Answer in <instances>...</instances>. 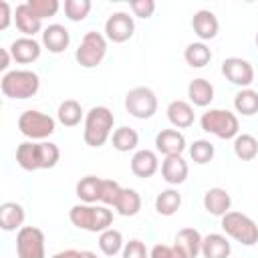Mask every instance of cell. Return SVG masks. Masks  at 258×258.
Wrapping results in <instances>:
<instances>
[{"label": "cell", "mask_w": 258, "mask_h": 258, "mask_svg": "<svg viewBox=\"0 0 258 258\" xmlns=\"http://www.w3.org/2000/svg\"><path fill=\"white\" fill-rule=\"evenodd\" d=\"M60 159V149L56 143L40 141V169H50Z\"/></svg>", "instance_id": "8d00e7d4"}, {"label": "cell", "mask_w": 258, "mask_h": 258, "mask_svg": "<svg viewBox=\"0 0 258 258\" xmlns=\"http://www.w3.org/2000/svg\"><path fill=\"white\" fill-rule=\"evenodd\" d=\"M26 4L32 8V12L40 20H44L48 16H54L58 12V8H60L58 0H26Z\"/></svg>", "instance_id": "74e56055"}, {"label": "cell", "mask_w": 258, "mask_h": 258, "mask_svg": "<svg viewBox=\"0 0 258 258\" xmlns=\"http://www.w3.org/2000/svg\"><path fill=\"white\" fill-rule=\"evenodd\" d=\"M105 54H107V36L97 30H89V32H85V36L75 52V58L81 67L93 69V67L101 64Z\"/></svg>", "instance_id": "8992f818"}, {"label": "cell", "mask_w": 258, "mask_h": 258, "mask_svg": "<svg viewBox=\"0 0 258 258\" xmlns=\"http://www.w3.org/2000/svg\"><path fill=\"white\" fill-rule=\"evenodd\" d=\"M121 258H149V252H147V248H145V244L141 240L133 238L123 246Z\"/></svg>", "instance_id": "60d3db41"}, {"label": "cell", "mask_w": 258, "mask_h": 258, "mask_svg": "<svg viewBox=\"0 0 258 258\" xmlns=\"http://www.w3.org/2000/svg\"><path fill=\"white\" fill-rule=\"evenodd\" d=\"M155 149L163 153L165 157L169 155H181L185 149V137L177 129H161L155 135Z\"/></svg>", "instance_id": "7c38bea8"}, {"label": "cell", "mask_w": 258, "mask_h": 258, "mask_svg": "<svg viewBox=\"0 0 258 258\" xmlns=\"http://www.w3.org/2000/svg\"><path fill=\"white\" fill-rule=\"evenodd\" d=\"M50 258H79V250H73V248H67V250H60L56 252L54 256Z\"/></svg>", "instance_id": "ee69618b"}, {"label": "cell", "mask_w": 258, "mask_h": 258, "mask_svg": "<svg viewBox=\"0 0 258 258\" xmlns=\"http://www.w3.org/2000/svg\"><path fill=\"white\" fill-rule=\"evenodd\" d=\"M123 234L115 228H109L105 232L99 234V248L105 256H115L119 252H123Z\"/></svg>", "instance_id": "d6a6232c"}, {"label": "cell", "mask_w": 258, "mask_h": 258, "mask_svg": "<svg viewBox=\"0 0 258 258\" xmlns=\"http://www.w3.org/2000/svg\"><path fill=\"white\" fill-rule=\"evenodd\" d=\"M91 12V0H64V14L71 22H81Z\"/></svg>", "instance_id": "d590c367"}, {"label": "cell", "mask_w": 258, "mask_h": 258, "mask_svg": "<svg viewBox=\"0 0 258 258\" xmlns=\"http://www.w3.org/2000/svg\"><path fill=\"white\" fill-rule=\"evenodd\" d=\"M222 75L242 89H248L254 83V67L240 56H228L222 62Z\"/></svg>", "instance_id": "30bf717a"}, {"label": "cell", "mask_w": 258, "mask_h": 258, "mask_svg": "<svg viewBox=\"0 0 258 258\" xmlns=\"http://www.w3.org/2000/svg\"><path fill=\"white\" fill-rule=\"evenodd\" d=\"M42 44L52 54H60L71 44V32L62 24H48L42 30Z\"/></svg>", "instance_id": "9a60e30c"}, {"label": "cell", "mask_w": 258, "mask_h": 258, "mask_svg": "<svg viewBox=\"0 0 258 258\" xmlns=\"http://www.w3.org/2000/svg\"><path fill=\"white\" fill-rule=\"evenodd\" d=\"M83 107H81V103L79 101H75V99H67V101H62L60 105H58V111H56V117H58V121L64 125V127H75V125H79L81 123V119H83Z\"/></svg>", "instance_id": "f1b7e54d"}, {"label": "cell", "mask_w": 258, "mask_h": 258, "mask_svg": "<svg viewBox=\"0 0 258 258\" xmlns=\"http://www.w3.org/2000/svg\"><path fill=\"white\" fill-rule=\"evenodd\" d=\"M214 153H216V149H214V145L208 139H198V141H194L189 145V157L196 163H200V165L212 161L214 159Z\"/></svg>", "instance_id": "e575fe53"}, {"label": "cell", "mask_w": 258, "mask_h": 258, "mask_svg": "<svg viewBox=\"0 0 258 258\" xmlns=\"http://www.w3.org/2000/svg\"><path fill=\"white\" fill-rule=\"evenodd\" d=\"M230 206H232V198L224 187H210L204 194V208L208 214L216 218L226 216L230 212Z\"/></svg>", "instance_id": "2e32d148"}, {"label": "cell", "mask_w": 258, "mask_h": 258, "mask_svg": "<svg viewBox=\"0 0 258 258\" xmlns=\"http://www.w3.org/2000/svg\"><path fill=\"white\" fill-rule=\"evenodd\" d=\"M135 32V20L127 12H113L105 20V36L113 42H125Z\"/></svg>", "instance_id": "8fae6325"}, {"label": "cell", "mask_w": 258, "mask_h": 258, "mask_svg": "<svg viewBox=\"0 0 258 258\" xmlns=\"http://www.w3.org/2000/svg\"><path fill=\"white\" fill-rule=\"evenodd\" d=\"M125 109L135 119H151L157 113V97L149 87H135L125 95Z\"/></svg>", "instance_id": "ba28073f"}, {"label": "cell", "mask_w": 258, "mask_h": 258, "mask_svg": "<svg viewBox=\"0 0 258 258\" xmlns=\"http://www.w3.org/2000/svg\"><path fill=\"white\" fill-rule=\"evenodd\" d=\"M0 54H2L0 69H2V71H6V69H8V64H10V56H12V54H10V50H8V48H2V50H0Z\"/></svg>", "instance_id": "f6af8a7d"}, {"label": "cell", "mask_w": 258, "mask_h": 258, "mask_svg": "<svg viewBox=\"0 0 258 258\" xmlns=\"http://www.w3.org/2000/svg\"><path fill=\"white\" fill-rule=\"evenodd\" d=\"M0 89L8 99H30L38 93L40 79L34 71L16 69V71L4 73V77L0 79Z\"/></svg>", "instance_id": "3957f363"}, {"label": "cell", "mask_w": 258, "mask_h": 258, "mask_svg": "<svg viewBox=\"0 0 258 258\" xmlns=\"http://www.w3.org/2000/svg\"><path fill=\"white\" fill-rule=\"evenodd\" d=\"M256 46H258V32H256Z\"/></svg>", "instance_id": "7dc6e473"}, {"label": "cell", "mask_w": 258, "mask_h": 258, "mask_svg": "<svg viewBox=\"0 0 258 258\" xmlns=\"http://www.w3.org/2000/svg\"><path fill=\"white\" fill-rule=\"evenodd\" d=\"M200 125L206 133H212L220 139H236L238 131H240V123L238 117L228 111V109H210L202 115Z\"/></svg>", "instance_id": "277c9868"}, {"label": "cell", "mask_w": 258, "mask_h": 258, "mask_svg": "<svg viewBox=\"0 0 258 258\" xmlns=\"http://www.w3.org/2000/svg\"><path fill=\"white\" fill-rule=\"evenodd\" d=\"M159 169V159L151 149H139L131 157V171L137 177H151Z\"/></svg>", "instance_id": "d6986e66"}, {"label": "cell", "mask_w": 258, "mask_h": 258, "mask_svg": "<svg viewBox=\"0 0 258 258\" xmlns=\"http://www.w3.org/2000/svg\"><path fill=\"white\" fill-rule=\"evenodd\" d=\"M234 153L242 161H252L258 155V141H256V137L250 135V133L236 135V139H234Z\"/></svg>", "instance_id": "1f68e13d"}, {"label": "cell", "mask_w": 258, "mask_h": 258, "mask_svg": "<svg viewBox=\"0 0 258 258\" xmlns=\"http://www.w3.org/2000/svg\"><path fill=\"white\" fill-rule=\"evenodd\" d=\"M183 58H185V62L189 67L202 69V67H206L212 60V50H210V46L206 42H191V44L185 46Z\"/></svg>", "instance_id": "4316f807"}, {"label": "cell", "mask_w": 258, "mask_h": 258, "mask_svg": "<svg viewBox=\"0 0 258 258\" xmlns=\"http://www.w3.org/2000/svg\"><path fill=\"white\" fill-rule=\"evenodd\" d=\"M191 26H194V32L198 34V38L204 42V40H212L216 38L218 30H220V22L216 18V14L212 10H198L191 18Z\"/></svg>", "instance_id": "4fadbf2b"}, {"label": "cell", "mask_w": 258, "mask_h": 258, "mask_svg": "<svg viewBox=\"0 0 258 258\" xmlns=\"http://www.w3.org/2000/svg\"><path fill=\"white\" fill-rule=\"evenodd\" d=\"M232 252V244L222 234H208L202 240V256L204 258H228Z\"/></svg>", "instance_id": "603a6c76"}, {"label": "cell", "mask_w": 258, "mask_h": 258, "mask_svg": "<svg viewBox=\"0 0 258 258\" xmlns=\"http://www.w3.org/2000/svg\"><path fill=\"white\" fill-rule=\"evenodd\" d=\"M187 161L181 155H169L161 161V177L169 185H179L187 179Z\"/></svg>", "instance_id": "5bb4252c"}, {"label": "cell", "mask_w": 258, "mask_h": 258, "mask_svg": "<svg viewBox=\"0 0 258 258\" xmlns=\"http://www.w3.org/2000/svg\"><path fill=\"white\" fill-rule=\"evenodd\" d=\"M16 163L26 171L40 169V143L24 141L16 147Z\"/></svg>", "instance_id": "44dd1931"}, {"label": "cell", "mask_w": 258, "mask_h": 258, "mask_svg": "<svg viewBox=\"0 0 258 258\" xmlns=\"http://www.w3.org/2000/svg\"><path fill=\"white\" fill-rule=\"evenodd\" d=\"M187 97L196 107H208L214 101V87L206 79H194L187 85Z\"/></svg>", "instance_id": "d4e9b609"}, {"label": "cell", "mask_w": 258, "mask_h": 258, "mask_svg": "<svg viewBox=\"0 0 258 258\" xmlns=\"http://www.w3.org/2000/svg\"><path fill=\"white\" fill-rule=\"evenodd\" d=\"M24 224V208L16 202H4L0 206V228L4 232L20 230Z\"/></svg>", "instance_id": "7402d4cb"}, {"label": "cell", "mask_w": 258, "mask_h": 258, "mask_svg": "<svg viewBox=\"0 0 258 258\" xmlns=\"http://www.w3.org/2000/svg\"><path fill=\"white\" fill-rule=\"evenodd\" d=\"M111 141H113V147H115L117 151L127 153V151H133V149L137 147V143H139V135H137L135 129L123 125V127H119V129L113 131Z\"/></svg>", "instance_id": "4dcf8cb0"}, {"label": "cell", "mask_w": 258, "mask_h": 258, "mask_svg": "<svg viewBox=\"0 0 258 258\" xmlns=\"http://www.w3.org/2000/svg\"><path fill=\"white\" fill-rule=\"evenodd\" d=\"M113 208L117 210L119 216L131 218V216H135V214L141 210V196H139L133 187H123Z\"/></svg>", "instance_id": "484cf974"}, {"label": "cell", "mask_w": 258, "mask_h": 258, "mask_svg": "<svg viewBox=\"0 0 258 258\" xmlns=\"http://www.w3.org/2000/svg\"><path fill=\"white\" fill-rule=\"evenodd\" d=\"M79 258H97V254L89 252V250H83V252H79Z\"/></svg>", "instance_id": "bcb514c9"}, {"label": "cell", "mask_w": 258, "mask_h": 258, "mask_svg": "<svg viewBox=\"0 0 258 258\" xmlns=\"http://www.w3.org/2000/svg\"><path fill=\"white\" fill-rule=\"evenodd\" d=\"M129 6L133 10V14L139 16V18H151L153 12H155V2L153 0H131Z\"/></svg>", "instance_id": "b9f144b4"}, {"label": "cell", "mask_w": 258, "mask_h": 258, "mask_svg": "<svg viewBox=\"0 0 258 258\" xmlns=\"http://www.w3.org/2000/svg\"><path fill=\"white\" fill-rule=\"evenodd\" d=\"M179 206H181V194L173 187L159 191L155 198V210L161 216H173L179 210Z\"/></svg>", "instance_id": "83f0119b"}, {"label": "cell", "mask_w": 258, "mask_h": 258, "mask_svg": "<svg viewBox=\"0 0 258 258\" xmlns=\"http://www.w3.org/2000/svg\"><path fill=\"white\" fill-rule=\"evenodd\" d=\"M234 109L246 117L258 113V91L254 89H242L234 97Z\"/></svg>", "instance_id": "836d02e7"}, {"label": "cell", "mask_w": 258, "mask_h": 258, "mask_svg": "<svg viewBox=\"0 0 258 258\" xmlns=\"http://www.w3.org/2000/svg\"><path fill=\"white\" fill-rule=\"evenodd\" d=\"M115 117L109 107H93L85 115V129H83V139L89 147H103L107 139L111 137Z\"/></svg>", "instance_id": "7a4b0ae2"}, {"label": "cell", "mask_w": 258, "mask_h": 258, "mask_svg": "<svg viewBox=\"0 0 258 258\" xmlns=\"http://www.w3.org/2000/svg\"><path fill=\"white\" fill-rule=\"evenodd\" d=\"M69 218L73 226L87 232H105L113 224V212L107 206H93V204H77L71 208Z\"/></svg>", "instance_id": "6da1fadb"}, {"label": "cell", "mask_w": 258, "mask_h": 258, "mask_svg": "<svg viewBox=\"0 0 258 258\" xmlns=\"http://www.w3.org/2000/svg\"><path fill=\"white\" fill-rule=\"evenodd\" d=\"M167 119L175 129H187L194 125V107L187 101H171L167 105Z\"/></svg>", "instance_id": "ffe728a7"}, {"label": "cell", "mask_w": 258, "mask_h": 258, "mask_svg": "<svg viewBox=\"0 0 258 258\" xmlns=\"http://www.w3.org/2000/svg\"><path fill=\"white\" fill-rule=\"evenodd\" d=\"M149 258H187V254L179 246H167V244H155L149 252Z\"/></svg>", "instance_id": "ab89813d"}, {"label": "cell", "mask_w": 258, "mask_h": 258, "mask_svg": "<svg viewBox=\"0 0 258 258\" xmlns=\"http://www.w3.org/2000/svg\"><path fill=\"white\" fill-rule=\"evenodd\" d=\"M14 22H16V28L24 36H30V38L36 32H40V28H42V20L32 12V8L26 2H22V4L16 6V10H14Z\"/></svg>", "instance_id": "e0dca14e"}, {"label": "cell", "mask_w": 258, "mask_h": 258, "mask_svg": "<svg viewBox=\"0 0 258 258\" xmlns=\"http://www.w3.org/2000/svg\"><path fill=\"white\" fill-rule=\"evenodd\" d=\"M222 230L244 246H254L258 242L256 222L242 212H228L226 216H222Z\"/></svg>", "instance_id": "5b68a950"}, {"label": "cell", "mask_w": 258, "mask_h": 258, "mask_svg": "<svg viewBox=\"0 0 258 258\" xmlns=\"http://www.w3.org/2000/svg\"><path fill=\"white\" fill-rule=\"evenodd\" d=\"M101 177L97 175H87L77 183V198L83 204H95L99 202V194H101Z\"/></svg>", "instance_id": "f546056e"}, {"label": "cell", "mask_w": 258, "mask_h": 258, "mask_svg": "<svg viewBox=\"0 0 258 258\" xmlns=\"http://www.w3.org/2000/svg\"><path fill=\"white\" fill-rule=\"evenodd\" d=\"M10 54L16 62L20 64H28V62H34L38 56H40V44L30 38V36H22V38H16L12 44H10Z\"/></svg>", "instance_id": "ac0fdd59"}, {"label": "cell", "mask_w": 258, "mask_h": 258, "mask_svg": "<svg viewBox=\"0 0 258 258\" xmlns=\"http://www.w3.org/2000/svg\"><path fill=\"white\" fill-rule=\"evenodd\" d=\"M12 16H14V14H12L10 4H8L6 0H2V2H0V30H6V28H8Z\"/></svg>", "instance_id": "7bdbcfd3"}, {"label": "cell", "mask_w": 258, "mask_h": 258, "mask_svg": "<svg viewBox=\"0 0 258 258\" xmlns=\"http://www.w3.org/2000/svg\"><path fill=\"white\" fill-rule=\"evenodd\" d=\"M18 258H44V234L40 228L22 226L16 234Z\"/></svg>", "instance_id": "9c48e42d"}, {"label": "cell", "mask_w": 258, "mask_h": 258, "mask_svg": "<svg viewBox=\"0 0 258 258\" xmlns=\"http://www.w3.org/2000/svg\"><path fill=\"white\" fill-rule=\"evenodd\" d=\"M202 240L204 236L196 228H181L175 236V246H179L187 254V258H196L198 254H202Z\"/></svg>", "instance_id": "cb8c5ba5"}, {"label": "cell", "mask_w": 258, "mask_h": 258, "mask_svg": "<svg viewBox=\"0 0 258 258\" xmlns=\"http://www.w3.org/2000/svg\"><path fill=\"white\" fill-rule=\"evenodd\" d=\"M121 185L115 179H103L101 181V194H99V202L105 206H115L119 194H121Z\"/></svg>", "instance_id": "f35d334b"}, {"label": "cell", "mask_w": 258, "mask_h": 258, "mask_svg": "<svg viewBox=\"0 0 258 258\" xmlns=\"http://www.w3.org/2000/svg\"><path fill=\"white\" fill-rule=\"evenodd\" d=\"M54 119L42 111H36V109H28L24 111L20 117H18V129L24 137L28 139H46L54 133Z\"/></svg>", "instance_id": "52a82bcc"}]
</instances>
